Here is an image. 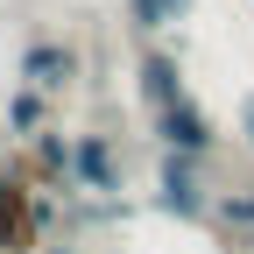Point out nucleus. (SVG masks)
<instances>
[{"instance_id": "obj_2", "label": "nucleus", "mask_w": 254, "mask_h": 254, "mask_svg": "<svg viewBox=\"0 0 254 254\" xmlns=\"http://www.w3.org/2000/svg\"><path fill=\"white\" fill-rule=\"evenodd\" d=\"M155 212L177 226H212V184L198 155H177V148L155 155Z\"/></svg>"}, {"instance_id": "obj_5", "label": "nucleus", "mask_w": 254, "mask_h": 254, "mask_svg": "<svg viewBox=\"0 0 254 254\" xmlns=\"http://www.w3.org/2000/svg\"><path fill=\"white\" fill-rule=\"evenodd\" d=\"M148 127H155V148L198 155V163H212V155H219V120L198 106V92H184V99H170L163 113H148Z\"/></svg>"}, {"instance_id": "obj_3", "label": "nucleus", "mask_w": 254, "mask_h": 254, "mask_svg": "<svg viewBox=\"0 0 254 254\" xmlns=\"http://www.w3.org/2000/svg\"><path fill=\"white\" fill-rule=\"evenodd\" d=\"M78 78H85V50L71 36H57V28H36V36L14 50V85H36L50 99H64Z\"/></svg>"}, {"instance_id": "obj_1", "label": "nucleus", "mask_w": 254, "mask_h": 254, "mask_svg": "<svg viewBox=\"0 0 254 254\" xmlns=\"http://www.w3.org/2000/svg\"><path fill=\"white\" fill-rule=\"evenodd\" d=\"M50 219H57V205L14 163H0V254H43Z\"/></svg>"}, {"instance_id": "obj_6", "label": "nucleus", "mask_w": 254, "mask_h": 254, "mask_svg": "<svg viewBox=\"0 0 254 254\" xmlns=\"http://www.w3.org/2000/svg\"><path fill=\"white\" fill-rule=\"evenodd\" d=\"M134 92H141V106H148V113H163L170 99H184V92H190V85H184V64H177L163 43H155V36L134 50Z\"/></svg>"}, {"instance_id": "obj_4", "label": "nucleus", "mask_w": 254, "mask_h": 254, "mask_svg": "<svg viewBox=\"0 0 254 254\" xmlns=\"http://www.w3.org/2000/svg\"><path fill=\"white\" fill-rule=\"evenodd\" d=\"M71 190H85V198H99V205H120V190H127V163H120L113 134H99V127L71 134Z\"/></svg>"}, {"instance_id": "obj_10", "label": "nucleus", "mask_w": 254, "mask_h": 254, "mask_svg": "<svg viewBox=\"0 0 254 254\" xmlns=\"http://www.w3.org/2000/svg\"><path fill=\"white\" fill-rule=\"evenodd\" d=\"M240 148L254 155V99H240Z\"/></svg>"}, {"instance_id": "obj_9", "label": "nucleus", "mask_w": 254, "mask_h": 254, "mask_svg": "<svg viewBox=\"0 0 254 254\" xmlns=\"http://www.w3.org/2000/svg\"><path fill=\"white\" fill-rule=\"evenodd\" d=\"M120 7H127V28L148 43V36H163L170 21H184V14H190V0H120Z\"/></svg>"}, {"instance_id": "obj_7", "label": "nucleus", "mask_w": 254, "mask_h": 254, "mask_svg": "<svg viewBox=\"0 0 254 254\" xmlns=\"http://www.w3.org/2000/svg\"><path fill=\"white\" fill-rule=\"evenodd\" d=\"M0 120H7V134H14V141H36L43 127L57 120V99H50V92H36V85H7Z\"/></svg>"}, {"instance_id": "obj_11", "label": "nucleus", "mask_w": 254, "mask_h": 254, "mask_svg": "<svg viewBox=\"0 0 254 254\" xmlns=\"http://www.w3.org/2000/svg\"><path fill=\"white\" fill-rule=\"evenodd\" d=\"M50 254H78V247H50Z\"/></svg>"}, {"instance_id": "obj_8", "label": "nucleus", "mask_w": 254, "mask_h": 254, "mask_svg": "<svg viewBox=\"0 0 254 254\" xmlns=\"http://www.w3.org/2000/svg\"><path fill=\"white\" fill-rule=\"evenodd\" d=\"M212 226L226 233V240H240V247H254V184L212 190Z\"/></svg>"}]
</instances>
